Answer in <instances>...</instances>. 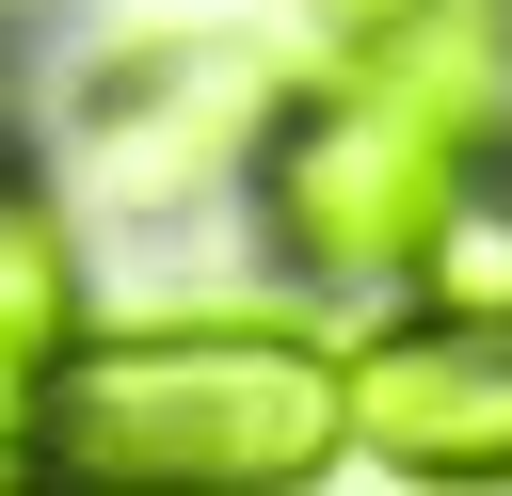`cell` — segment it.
Returning <instances> with one entry per match:
<instances>
[{
  "mask_svg": "<svg viewBox=\"0 0 512 496\" xmlns=\"http://www.w3.org/2000/svg\"><path fill=\"white\" fill-rule=\"evenodd\" d=\"M64 352H80V256H64L48 192H16V176H0V384L32 400Z\"/></svg>",
  "mask_w": 512,
  "mask_h": 496,
  "instance_id": "5",
  "label": "cell"
},
{
  "mask_svg": "<svg viewBox=\"0 0 512 496\" xmlns=\"http://www.w3.org/2000/svg\"><path fill=\"white\" fill-rule=\"evenodd\" d=\"M480 160V48L432 16L416 48H352V80L320 96H272L256 128V208L304 272H416L448 176Z\"/></svg>",
  "mask_w": 512,
  "mask_h": 496,
  "instance_id": "2",
  "label": "cell"
},
{
  "mask_svg": "<svg viewBox=\"0 0 512 496\" xmlns=\"http://www.w3.org/2000/svg\"><path fill=\"white\" fill-rule=\"evenodd\" d=\"M416 304H464V320H512V160L480 144L416 240Z\"/></svg>",
  "mask_w": 512,
  "mask_h": 496,
  "instance_id": "6",
  "label": "cell"
},
{
  "mask_svg": "<svg viewBox=\"0 0 512 496\" xmlns=\"http://www.w3.org/2000/svg\"><path fill=\"white\" fill-rule=\"evenodd\" d=\"M432 16H448V0H320V32H336V48H416Z\"/></svg>",
  "mask_w": 512,
  "mask_h": 496,
  "instance_id": "7",
  "label": "cell"
},
{
  "mask_svg": "<svg viewBox=\"0 0 512 496\" xmlns=\"http://www.w3.org/2000/svg\"><path fill=\"white\" fill-rule=\"evenodd\" d=\"M272 96H288V80H272L240 32H160V48H112V64H96L80 144H96V176H112L128 208H160V192H208L224 160H256Z\"/></svg>",
  "mask_w": 512,
  "mask_h": 496,
  "instance_id": "3",
  "label": "cell"
},
{
  "mask_svg": "<svg viewBox=\"0 0 512 496\" xmlns=\"http://www.w3.org/2000/svg\"><path fill=\"white\" fill-rule=\"evenodd\" d=\"M336 432H352L336 352L288 320H144V336H96L32 384V448L64 480H160V496L320 480Z\"/></svg>",
  "mask_w": 512,
  "mask_h": 496,
  "instance_id": "1",
  "label": "cell"
},
{
  "mask_svg": "<svg viewBox=\"0 0 512 496\" xmlns=\"http://www.w3.org/2000/svg\"><path fill=\"white\" fill-rule=\"evenodd\" d=\"M32 464H48V448H32V400L0 384V480H32Z\"/></svg>",
  "mask_w": 512,
  "mask_h": 496,
  "instance_id": "8",
  "label": "cell"
},
{
  "mask_svg": "<svg viewBox=\"0 0 512 496\" xmlns=\"http://www.w3.org/2000/svg\"><path fill=\"white\" fill-rule=\"evenodd\" d=\"M352 432L416 480H512V320H464V304H416L400 336H368L336 368Z\"/></svg>",
  "mask_w": 512,
  "mask_h": 496,
  "instance_id": "4",
  "label": "cell"
}]
</instances>
